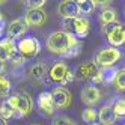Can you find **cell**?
<instances>
[{
	"mask_svg": "<svg viewBox=\"0 0 125 125\" xmlns=\"http://www.w3.org/2000/svg\"><path fill=\"white\" fill-rule=\"evenodd\" d=\"M80 41L74 36L73 33H68L65 30H59L51 33L48 39H47V48L51 51L53 54H60V56H66L68 51L75 47Z\"/></svg>",
	"mask_w": 125,
	"mask_h": 125,
	"instance_id": "1",
	"label": "cell"
},
{
	"mask_svg": "<svg viewBox=\"0 0 125 125\" xmlns=\"http://www.w3.org/2000/svg\"><path fill=\"white\" fill-rule=\"evenodd\" d=\"M63 27H65V32L73 33L77 39H83L87 36L91 24H89L87 18H84V17H75V18L63 20Z\"/></svg>",
	"mask_w": 125,
	"mask_h": 125,
	"instance_id": "2",
	"label": "cell"
},
{
	"mask_svg": "<svg viewBox=\"0 0 125 125\" xmlns=\"http://www.w3.org/2000/svg\"><path fill=\"white\" fill-rule=\"evenodd\" d=\"M9 103L14 110H15V115L14 118H23V116L29 115L32 112V98L27 95V94H15L12 96H9V100H6Z\"/></svg>",
	"mask_w": 125,
	"mask_h": 125,
	"instance_id": "3",
	"label": "cell"
},
{
	"mask_svg": "<svg viewBox=\"0 0 125 125\" xmlns=\"http://www.w3.org/2000/svg\"><path fill=\"white\" fill-rule=\"evenodd\" d=\"M104 35L112 47L118 48L125 44V26L121 23H112L104 26Z\"/></svg>",
	"mask_w": 125,
	"mask_h": 125,
	"instance_id": "4",
	"label": "cell"
},
{
	"mask_svg": "<svg viewBox=\"0 0 125 125\" xmlns=\"http://www.w3.org/2000/svg\"><path fill=\"white\" fill-rule=\"evenodd\" d=\"M121 59V51L115 47L101 48L95 56V65L101 68H112Z\"/></svg>",
	"mask_w": 125,
	"mask_h": 125,
	"instance_id": "5",
	"label": "cell"
},
{
	"mask_svg": "<svg viewBox=\"0 0 125 125\" xmlns=\"http://www.w3.org/2000/svg\"><path fill=\"white\" fill-rule=\"evenodd\" d=\"M17 51L23 57H35L41 51V44L35 38H24L17 44Z\"/></svg>",
	"mask_w": 125,
	"mask_h": 125,
	"instance_id": "6",
	"label": "cell"
},
{
	"mask_svg": "<svg viewBox=\"0 0 125 125\" xmlns=\"http://www.w3.org/2000/svg\"><path fill=\"white\" fill-rule=\"evenodd\" d=\"M53 101H54L56 109H68L71 105V94L66 91L65 87H54L51 92Z\"/></svg>",
	"mask_w": 125,
	"mask_h": 125,
	"instance_id": "7",
	"label": "cell"
},
{
	"mask_svg": "<svg viewBox=\"0 0 125 125\" xmlns=\"http://www.w3.org/2000/svg\"><path fill=\"white\" fill-rule=\"evenodd\" d=\"M80 98H82L83 104L92 107V105H95V104L100 103V100H101V92H100V89L95 87V86H86L83 91L80 92Z\"/></svg>",
	"mask_w": 125,
	"mask_h": 125,
	"instance_id": "8",
	"label": "cell"
},
{
	"mask_svg": "<svg viewBox=\"0 0 125 125\" xmlns=\"http://www.w3.org/2000/svg\"><path fill=\"white\" fill-rule=\"evenodd\" d=\"M38 107H39V110L44 115H47V116H51L56 112V105H54V101H53L51 92H41L39 94V96H38Z\"/></svg>",
	"mask_w": 125,
	"mask_h": 125,
	"instance_id": "9",
	"label": "cell"
},
{
	"mask_svg": "<svg viewBox=\"0 0 125 125\" xmlns=\"http://www.w3.org/2000/svg\"><path fill=\"white\" fill-rule=\"evenodd\" d=\"M47 21V14L44 9H29L26 14V23L32 27H41Z\"/></svg>",
	"mask_w": 125,
	"mask_h": 125,
	"instance_id": "10",
	"label": "cell"
},
{
	"mask_svg": "<svg viewBox=\"0 0 125 125\" xmlns=\"http://www.w3.org/2000/svg\"><path fill=\"white\" fill-rule=\"evenodd\" d=\"M66 71H68V66H66L65 62L63 60H57L50 68L48 77H50L51 82H54V83H62V82H63V78H65Z\"/></svg>",
	"mask_w": 125,
	"mask_h": 125,
	"instance_id": "11",
	"label": "cell"
},
{
	"mask_svg": "<svg viewBox=\"0 0 125 125\" xmlns=\"http://www.w3.org/2000/svg\"><path fill=\"white\" fill-rule=\"evenodd\" d=\"M57 12L63 20L66 18H75L78 17V9H77V3L73 0H65V2H60L57 6Z\"/></svg>",
	"mask_w": 125,
	"mask_h": 125,
	"instance_id": "12",
	"label": "cell"
},
{
	"mask_svg": "<svg viewBox=\"0 0 125 125\" xmlns=\"http://www.w3.org/2000/svg\"><path fill=\"white\" fill-rule=\"evenodd\" d=\"M116 73H118V69L116 68H101L98 69V73L91 78L94 83H104V84H109L112 82H115V77H116Z\"/></svg>",
	"mask_w": 125,
	"mask_h": 125,
	"instance_id": "13",
	"label": "cell"
},
{
	"mask_svg": "<svg viewBox=\"0 0 125 125\" xmlns=\"http://www.w3.org/2000/svg\"><path fill=\"white\" fill-rule=\"evenodd\" d=\"M8 38H11L12 41L23 36V35L27 32V23H26L24 20H14L12 23H9V26H8Z\"/></svg>",
	"mask_w": 125,
	"mask_h": 125,
	"instance_id": "14",
	"label": "cell"
},
{
	"mask_svg": "<svg viewBox=\"0 0 125 125\" xmlns=\"http://www.w3.org/2000/svg\"><path fill=\"white\" fill-rule=\"evenodd\" d=\"M96 73H98V66L95 65V62H86V63L78 65L75 75L80 80H87V78H92Z\"/></svg>",
	"mask_w": 125,
	"mask_h": 125,
	"instance_id": "15",
	"label": "cell"
},
{
	"mask_svg": "<svg viewBox=\"0 0 125 125\" xmlns=\"http://www.w3.org/2000/svg\"><path fill=\"white\" fill-rule=\"evenodd\" d=\"M15 51H17V45L11 38H5L0 41V59L2 60H9Z\"/></svg>",
	"mask_w": 125,
	"mask_h": 125,
	"instance_id": "16",
	"label": "cell"
},
{
	"mask_svg": "<svg viewBox=\"0 0 125 125\" xmlns=\"http://www.w3.org/2000/svg\"><path fill=\"white\" fill-rule=\"evenodd\" d=\"M116 118L112 105H103L100 112H98V119H100V125H115Z\"/></svg>",
	"mask_w": 125,
	"mask_h": 125,
	"instance_id": "17",
	"label": "cell"
},
{
	"mask_svg": "<svg viewBox=\"0 0 125 125\" xmlns=\"http://www.w3.org/2000/svg\"><path fill=\"white\" fill-rule=\"evenodd\" d=\"M30 77L33 78V80H42L44 77H45V74H47V65L44 63V62H36L32 68H30Z\"/></svg>",
	"mask_w": 125,
	"mask_h": 125,
	"instance_id": "18",
	"label": "cell"
},
{
	"mask_svg": "<svg viewBox=\"0 0 125 125\" xmlns=\"http://www.w3.org/2000/svg\"><path fill=\"white\" fill-rule=\"evenodd\" d=\"M77 3V9H78V14L84 15V18L87 15H91L95 9V5H94V0H78Z\"/></svg>",
	"mask_w": 125,
	"mask_h": 125,
	"instance_id": "19",
	"label": "cell"
},
{
	"mask_svg": "<svg viewBox=\"0 0 125 125\" xmlns=\"http://www.w3.org/2000/svg\"><path fill=\"white\" fill-rule=\"evenodd\" d=\"M100 21L103 23V26L116 23V11H115V9H109V8H105V9L101 12V15H100Z\"/></svg>",
	"mask_w": 125,
	"mask_h": 125,
	"instance_id": "20",
	"label": "cell"
},
{
	"mask_svg": "<svg viewBox=\"0 0 125 125\" xmlns=\"http://www.w3.org/2000/svg\"><path fill=\"white\" fill-rule=\"evenodd\" d=\"M14 115H15V110H14V107L8 103V101H3L2 104H0V118L2 119H9V118H14Z\"/></svg>",
	"mask_w": 125,
	"mask_h": 125,
	"instance_id": "21",
	"label": "cell"
},
{
	"mask_svg": "<svg viewBox=\"0 0 125 125\" xmlns=\"http://www.w3.org/2000/svg\"><path fill=\"white\" fill-rule=\"evenodd\" d=\"M113 83H115V86H116L118 91L125 92V69H118Z\"/></svg>",
	"mask_w": 125,
	"mask_h": 125,
	"instance_id": "22",
	"label": "cell"
},
{
	"mask_svg": "<svg viewBox=\"0 0 125 125\" xmlns=\"http://www.w3.org/2000/svg\"><path fill=\"white\" fill-rule=\"evenodd\" d=\"M82 119L86 122V124H94L96 121V110L89 107V109H84L83 113H82Z\"/></svg>",
	"mask_w": 125,
	"mask_h": 125,
	"instance_id": "23",
	"label": "cell"
},
{
	"mask_svg": "<svg viewBox=\"0 0 125 125\" xmlns=\"http://www.w3.org/2000/svg\"><path fill=\"white\" fill-rule=\"evenodd\" d=\"M112 109L116 116H125V98H119L116 103L112 105Z\"/></svg>",
	"mask_w": 125,
	"mask_h": 125,
	"instance_id": "24",
	"label": "cell"
},
{
	"mask_svg": "<svg viewBox=\"0 0 125 125\" xmlns=\"http://www.w3.org/2000/svg\"><path fill=\"white\" fill-rule=\"evenodd\" d=\"M11 91V82L6 77L0 75V96H6Z\"/></svg>",
	"mask_w": 125,
	"mask_h": 125,
	"instance_id": "25",
	"label": "cell"
},
{
	"mask_svg": "<svg viewBox=\"0 0 125 125\" xmlns=\"http://www.w3.org/2000/svg\"><path fill=\"white\" fill-rule=\"evenodd\" d=\"M51 124L53 125H78L74 121H71L69 118H66V116H56Z\"/></svg>",
	"mask_w": 125,
	"mask_h": 125,
	"instance_id": "26",
	"label": "cell"
},
{
	"mask_svg": "<svg viewBox=\"0 0 125 125\" xmlns=\"http://www.w3.org/2000/svg\"><path fill=\"white\" fill-rule=\"evenodd\" d=\"M45 3H47L45 0H29V2H26L29 9H42V6Z\"/></svg>",
	"mask_w": 125,
	"mask_h": 125,
	"instance_id": "27",
	"label": "cell"
},
{
	"mask_svg": "<svg viewBox=\"0 0 125 125\" xmlns=\"http://www.w3.org/2000/svg\"><path fill=\"white\" fill-rule=\"evenodd\" d=\"M9 60L12 62V65H14V66H20V65H23V63H24V57L20 54L18 51H15V53H14V56H12Z\"/></svg>",
	"mask_w": 125,
	"mask_h": 125,
	"instance_id": "28",
	"label": "cell"
},
{
	"mask_svg": "<svg viewBox=\"0 0 125 125\" xmlns=\"http://www.w3.org/2000/svg\"><path fill=\"white\" fill-rule=\"evenodd\" d=\"M80 51H82V42H78L75 47H73L69 51H68V54L65 56V57H75V56H78L80 54Z\"/></svg>",
	"mask_w": 125,
	"mask_h": 125,
	"instance_id": "29",
	"label": "cell"
},
{
	"mask_svg": "<svg viewBox=\"0 0 125 125\" xmlns=\"http://www.w3.org/2000/svg\"><path fill=\"white\" fill-rule=\"evenodd\" d=\"M74 78H75V73H74L73 69H69V68H68V71H66V74H65V78H63V82H62L60 84L63 86V84H66V83H71V82H73Z\"/></svg>",
	"mask_w": 125,
	"mask_h": 125,
	"instance_id": "30",
	"label": "cell"
},
{
	"mask_svg": "<svg viewBox=\"0 0 125 125\" xmlns=\"http://www.w3.org/2000/svg\"><path fill=\"white\" fill-rule=\"evenodd\" d=\"M3 69H5V60H2V59H0V75H2Z\"/></svg>",
	"mask_w": 125,
	"mask_h": 125,
	"instance_id": "31",
	"label": "cell"
},
{
	"mask_svg": "<svg viewBox=\"0 0 125 125\" xmlns=\"http://www.w3.org/2000/svg\"><path fill=\"white\" fill-rule=\"evenodd\" d=\"M2 35H3V23H0V38H2Z\"/></svg>",
	"mask_w": 125,
	"mask_h": 125,
	"instance_id": "32",
	"label": "cell"
},
{
	"mask_svg": "<svg viewBox=\"0 0 125 125\" xmlns=\"http://www.w3.org/2000/svg\"><path fill=\"white\" fill-rule=\"evenodd\" d=\"M0 125H6V121H5V119H2V118H0Z\"/></svg>",
	"mask_w": 125,
	"mask_h": 125,
	"instance_id": "33",
	"label": "cell"
},
{
	"mask_svg": "<svg viewBox=\"0 0 125 125\" xmlns=\"http://www.w3.org/2000/svg\"><path fill=\"white\" fill-rule=\"evenodd\" d=\"M0 23H3V15H2V12H0Z\"/></svg>",
	"mask_w": 125,
	"mask_h": 125,
	"instance_id": "34",
	"label": "cell"
},
{
	"mask_svg": "<svg viewBox=\"0 0 125 125\" xmlns=\"http://www.w3.org/2000/svg\"><path fill=\"white\" fill-rule=\"evenodd\" d=\"M89 125H100V124H95V122H94V124H89Z\"/></svg>",
	"mask_w": 125,
	"mask_h": 125,
	"instance_id": "35",
	"label": "cell"
},
{
	"mask_svg": "<svg viewBox=\"0 0 125 125\" xmlns=\"http://www.w3.org/2000/svg\"><path fill=\"white\" fill-rule=\"evenodd\" d=\"M32 125H36V124H32Z\"/></svg>",
	"mask_w": 125,
	"mask_h": 125,
	"instance_id": "36",
	"label": "cell"
},
{
	"mask_svg": "<svg viewBox=\"0 0 125 125\" xmlns=\"http://www.w3.org/2000/svg\"><path fill=\"white\" fill-rule=\"evenodd\" d=\"M124 125H125V124H124Z\"/></svg>",
	"mask_w": 125,
	"mask_h": 125,
	"instance_id": "37",
	"label": "cell"
}]
</instances>
